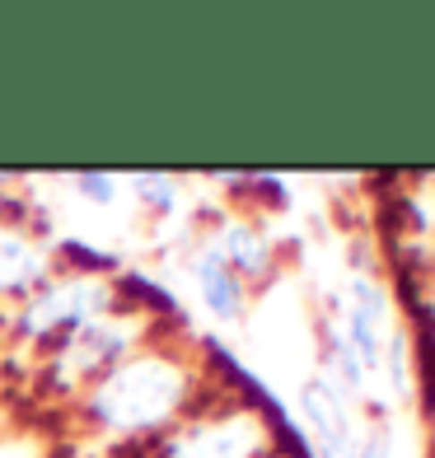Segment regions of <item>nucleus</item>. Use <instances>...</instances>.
Instances as JSON below:
<instances>
[{
  "mask_svg": "<svg viewBox=\"0 0 435 458\" xmlns=\"http://www.w3.org/2000/svg\"><path fill=\"white\" fill-rule=\"evenodd\" d=\"M361 458H384V449H380V445H370V449H365Z\"/></svg>",
  "mask_w": 435,
  "mask_h": 458,
  "instance_id": "7ed1b4c3",
  "label": "nucleus"
},
{
  "mask_svg": "<svg viewBox=\"0 0 435 458\" xmlns=\"http://www.w3.org/2000/svg\"><path fill=\"white\" fill-rule=\"evenodd\" d=\"M197 276H201V290H206V300H211L216 314H235L239 309V285L230 276V267H225L220 258H211V262H201Z\"/></svg>",
  "mask_w": 435,
  "mask_h": 458,
  "instance_id": "f03ea898",
  "label": "nucleus"
},
{
  "mask_svg": "<svg viewBox=\"0 0 435 458\" xmlns=\"http://www.w3.org/2000/svg\"><path fill=\"white\" fill-rule=\"evenodd\" d=\"M304 411H309V421H314L328 458H351V421H346V411L333 393L323 384H309L304 388Z\"/></svg>",
  "mask_w": 435,
  "mask_h": 458,
  "instance_id": "f257e3e1",
  "label": "nucleus"
}]
</instances>
